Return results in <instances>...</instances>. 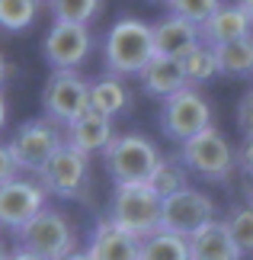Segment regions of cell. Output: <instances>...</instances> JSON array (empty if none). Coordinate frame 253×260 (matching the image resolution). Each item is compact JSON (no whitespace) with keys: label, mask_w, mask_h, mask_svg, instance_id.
I'll list each match as a JSON object with an SVG mask.
<instances>
[{"label":"cell","mask_w":253,"mask_h":260,"mask_svg":"<svg viewBox=\"0 0 253 260\" xmlns=\"http://www.w3.org/2000/svg\"><path fill=\"white\" fill-rule=\"evenodd\" d=\"M154 26L141 23L135 16H125L113 23V29L103 39V61L106 71L116 77L141 74L154 58Z\"/></svg>","instance_id":"obj_1"},{"label":"cell","mask_w":253,"mask_h":260,"mask_svg":"<svg viewBox=\"0 0 253 260\" xmlns=\"http://www.w3.org/2000/svg\"><path fill=\"white\" fill-rule=\"evenodd\" d=\"M160 215H164V199L154 193L151 183H119L109 199V222L125 228L138 241L160 232Z\"/></svg>","instance_id":"obj_2"},{"label":"cell","mask_w":253,"mask_h":260,"mask_svg":"<svg viewBox=\"0 0 253 260\" xmlns=\"http://www.w3.org/2000/svg\"><path fill=\"white\" fill-rule=\"evenodd\" d=\"M103 164L106 174L119 183H151L157 164H160V151L157 145L144 135H116L109 148L103 151Z\"/></svg>","instance_id":"obj_3"},{"label":"cell","mask_w":253,"mask_h":260,"mask_svg":"<svg viewBox=\"0 0 253 260\" xmlns=\"http://www.w3.org/2000/svg\"><path fill=\"white\" fill-rule=\"evenodd\" d=\"M179 161L186 164L189 174H196L202 180H211V183H225V180H231V174L237 171L234 145H231L225 138V132H218L215 125L179 145Z\"/></svg>","instance_id":"obj_4"},{"label":"cell","mask_w":253,"mask_h":260,"mask_svg":"<svg viewBox=\"0 0 253 260\" xmlns=\"http://www.w3.org/2000/svg\"><path fill=\"white\" fill-rule=\"evenodd\" d=\"M16 241H19V247H26V251H32L45 260H61L77 251V232L70 225V218L48 206L19 228Z\"/></svg>","instance_id":"obj_5"},{"label":"cell","mask_w":253,"mask_h":260,"mask_svg":"<svg viewBox=\"0 0 253 260\" xmlns=\"http://www.w3.org/2000/svg\"><path fill=\"white\" fill-rule=\"evenodd\" d=\"M7 145H10V151H13V157H16L19 171L39 174L67 145V138L61 132V125L45 116V119H29V122H23Z\"/></svg>","instance_id":"obj_6"},{"label":"cell","mask_w":253,"mask_h":260,"mask_svg":"<svg viewBox=\"0 0 253 260\" xmlns=\"http://www.w3.org/2000/svg\"><path fill=\"white\" fill-rule=\"evenodd\" d=\"M205 128H211V106L196 87H186L170 100H164V106H160V132L170 142L183 145L189 138H196L199 132H205Z\"/></svg>","instance_id":"obj_7"},{"label":"cell","mask_w":253,"mask_h":260,"mask_svg":"<svg viewBox=\"0 0 253 260\" xmlns=\"http://www.w3.org/2000/svg\"><path fill=\"white\" fill-rule=\"evenodd\" d=\"M45 116L58 125H70L90 109V84L77 71H52L42 90Z\"/></svg>","instance_id":"obj_8"},{"label":"cell","mask_w":253,"mask_h":260,"mask_svg":"<svg viewBox=\"0 0 253 260\" xmlns=\"http://www.w3.org/2000/svg\"><path fill=\"white\" fill-rule=\"evenodd\" d=\"M215 222V203L211 196H205L202 189H179V193L164 199V215H160V232H173L192 238L196 232H202L205 225Z\"/></svg>","instance_id":"obj_9"},{"label":"cell","mask_w":253,"mask_h":260,"mask_svg":"<svg viewBox=\"0 0 253 260\" xmlns=\"http://www.w3.org/2000/svg\"><path fill=\"white\" fill-rule=\"evenodd\" d=\"M90 52H93V36L87 26L77 23H52L42 42V55L55 71H77Z\"/></svg>","instance_id":"obj_10"},{"label":"cell","mask_w":253,"mask_h":260,"mask_svg":"<svg viewBox=\"0 0 253 260\" xmlns=\"http://www.w3.org/2000/svg\"><path fill=\"white\" fill-rule=\"evenodd\" d=\"M39 183L48 196H61V199H74L84 193L87 177H90V157L74 151L70 145H64L42 171L35 174Z\"/></svg>","instance_id":"obj_11"},{"label":"cell","mask_w":253,"mask_h":260,"mask_svg":"<svg viewBox=\"0 0 253 260\" xmlns=\"http://www.w3.org/2000/svg\"><path fill=\"white\" fill-rule=\"evenodd\" d=\"M45 189L39 180H26V177H16L10 183L0 186V225L19 232L29 218H35L39 212L45 209Z\"/></svg>","instance_id":"obj_12"},{"label":"cell","mask_w":253,"mask_h":260,"mask_svg":"<svg viewBox=\"0 0 253 260\" xmlns=\"http://www.w3.org/2000/svg\"><path fill=\"white\" fill-rule=\"evenodd\" d=\"M87 254H90V260H138L141 241L135 235H128L125 228H119L116 222L103 218L90 232Z\"/></svg>","instance_id":"obj_13"},{"label":"cell","mask_w":253,"mask_h":260,"mask_svg":"<svg viewBox=\"0 0 253 260\" xmlns=\"http://www.w3.org/2000/svg\"><path fill=\"white\" fill-rule=\"evenodd\" d=\"M64 138H67V145L74 148V151L80 154H103L109 142H113V119H106V116H99L93 113V109H87L80 119H74L70 125H64Z\"/></svg>","instance_id":"obj_14"},{"label":"cell","mask_w":253,"mask_h":260,"mask_svg":"<svg viewBox=\"0 0 253 260\" xmlns=\"http://www.w3.org/2000/svg\"><path fill=\"white\" fill-rule=\"evenodd\" d=\"M196 45H202V32L199 26H192L189 19L179 16H164L160 23H154V52L164 58H183L189 55Z\"/></svg>","instance_id":"obj_15"},{"label":"cell","mask_w":253,"mask_h":260,"mask_svg":"<svg viewBox=\"0 0 253 260\" xmlns=\"http://www.w3.org/2000/svg\"><path fill=\"white\" fill-rule=\"evenodd\" d=\"M244 251L237 247L234 235L225 222H211L189 238V260H240Z\"/></svg>","instance_id":"obj_16"},{"label":"cell","mask_w":253,"mask_h":260,"mask_svg":"<svg viewBox=\"0 0 253 260\" xmlns=\"http://www.w3.org/2000/svg\"><path fill=\"white\" fill-rule=\"evenodd\" d=\"M138 81H141V87H144V93L157 96V100H170L173 93H179V90L189 87L179 58H164V55L151 58V64L138 74Z\"/></svg>","instance_id":"obj_17"},{"label":"cell","mask_w":253,"mask_h":260,"mask_svg":"<svg viewBox=\"0 0 253 260\" xmlns=\"http://www.w3.org/2000/svg\"><path fill=\"white\" fill-rule=\"evenodd\" d=\"M250 29H253V19L237 4H228V7L221 4L218 13L211 16L205 26H199V32H202V42H205V45L218 48V45H225V42H234V39L253 36Z\"/></svg>","instance_id":"obj_18"},{"label":"cell","mask_w":253,"mask_h":260,"mask_svg":"<svg viewBox=\"0 0 253 260\" xmlns=\"http://www.w3.org/2000/svg\"><path fill=\"white\" fill-rule=\"evenodd\" d=\"M128 106H131V93L116 74H106V77H99V81L90 84V109H93V113L106 116V119H116V116H122Z\"/></svg>","instance_id":"obj_19"},{"label":"cell","mask_w":253,"mask_h":260,"mask_svg":"<svg viewBox=\"0 0 253 260\" xmlns=\"http://www.w3.org/2000/svg\"><path fill=\"white\" fill-rule=\"evenodd\" d=\"M215 58H218V74H228V77L253 74V36H244V39L218 45Z\"/></svg>","instance_id":"obj_20"},{"label":"cell","mask_w":253,"mask_h":260,"mask_svg":"<svg viewBox=\"0 0 253 260\" xmlns=\"http://www.w3.org/2000/svg\"><path fill=\"white\" fill-rule=\"evenodd\" d=\"M138 260H189V238L173 232H157L141 241Z\"/></svg>","instance_id":"obj_21"},{"label":"cell","mask_w":253,"mask_h":260,"mask_svg":"<svg viewBox=\"0 0 253 260\" xmlns=\"http://www.w3.org/2000/svg\"><path fill=\"white\" fill-rule=\"evenodd\" d=\"M179 64H183V71H186V81L189 87H199V84H208L211 77L218 74V58H215V48L211 45H196L189 55L179 58Z\"/></svg>","instance_id":"obj_22"},{"label":"cell","mask_w":253,"mask_h":260,"mask_svg":"<svg viewBox=\"0 0 253 260\" xmlns=\"http://www.w3.org/2000/svg\"><path fill=\"white\" fill-rule=\"evenodd\" d=\"M186 174L189 171H186V164L179 161V157H160L157 171H154V177H151V186H154V193L160 199H167V196H173V193H179V189L189 186Z\"/></svg>","instance_id":"obj_23"},{"label":"cell","mask_w":253,"mask_h":260,"mask_svg":"<svg viewBox=\"0 0 253 260\" xmlns=\"http://www.w3.org/2000/svg\"><path fill=\"white\" fill-rule=\"evenodd\" d=\"M39 0H0V29L4 32H23L35 23Z\"/></svg>","instance_id":"obj_24"},{"label":"cell","mask_w":253,"mask_h":260,"mask_svg":"<svg viewBox=\"0 0 253 260\" xmlns=\"http://www.w3.org/2000/svg\"><path fill=\"white\" fill-rule=\"evenodd\" d=\"M55 23H77V26H87L90 19L99 16L103 10V0H52L48 4Z\"/></svg>","instance_id":"obj_25"},{"label":"cell","mask_w":253,"mask_h":260,"mask_svg":"<svg viewBox=\"0 0 253 260\" xmlns=\"http://www.w3.org/2000/svg\"><path fill=\"white\" fill-rule=\"evenodd\" d=\"M170 13L179 19H189L192 26H205L221 10V0H170Z\"/></svg>","instance_id":"obj_26"},{"label":"cell","mask_w":253,"mask_h":260,"mask_svg":"<svg viewBox=\"0 0 253 260\" xmlns=\"http://www.w3.org/2000/svg\"><path fill=\"white\" fill-rule=\"evenodd\" d=\"M225 225L231 228L237 247L244 254H253V206H234L225 218Z\"/></svg>","instance_id":"obj_27"},{"label":"cell","mask_w":253,"mask_h":260,"mask_svg":"<svg viewBox=\"0 0 253 260\" xmlns=\"http://www.w3.org/2000/svg\"><path fill=\"white\" fill-rule=\"evenodd\" d=\"M237 128L244 135H253V87L240 96V103H237Z\"/></svg>","instance_id":"obj_28"},{"label":"cell","mask_w":253,"mask_h":260,"mask_svg":"<svg viewBox=\"0 0 253 260\" xmlns=\"http://www.w3.org/2000/svg\"><path fill=\"white\" fill-rule=\"evenodd\" d=\"M19 177V164H16V157L13 151H10V145L0 142V186L10 183V180H16Z\"/></svg>","instance_id":"obj_29"},{"label":"cell","mask_w":253,"mask_h":260,"mask_svg":"<svg viewBox=\"0 0 253 260\" xmlns=\"http://www.w3.org/2000/svg\"><path fill=\"white\" fill-rule=\"evenodd\" d=\"M237 171L244 177H253V135H244L237 148Z\"/></svg>","instance_id":"obj_30"},{"label":"cell","mask_w":253,"mask_h":260,"mask_svg":"<svg viewBox=\"0 0 253 260\" xmlns=\"http://www.w3.org/2000/svg\"><path fill=\"white\" fill-rule=\"evenodd\" d=\"M10 260H45V257H39L32 251H26V247H16L13 254H10Z\"/></svg>","instance_id":"obj_31"},{"label":"cell","mask_w":253,"mask_h":260,"mask_svg":"<svg viewBox=\"0 0 253 260\" xmlns=\"http://www.w3.org/2000/svg\"><path fill=\"white\" fill-rule=\"evenodd\" d=\"M244 199L247 206H253V177H244Z\"/></svg>","instance_id":"obj_32"},{"label":"cell","mask_w":253,"mask_h":260,"mask_svg":"<svg viewBox=\"0 0 253 260\" xmlns=\"http://www.w3.org/2000/svg\"><path fill=\"white\" fill-rule=\"evenodd\" d=\"M237 7L244 10V13H247L250 19H253V0H237Z\"/></svg>","instance_id":"obj_33"},{"label":"cell","mask_w":253,"mask_h":260,"mask_svg":"<svg viewBox=\"0 0 253 260\" xmlns=\"http://www.w3.org/2000/svg\"><path fill=\"white\" fill-rule=\"evenodd\" d=\"M61 260H90V254H87V251H74V254H67V257H61Z\"/></svg>","instance_id":"obj_34"},{"label":"cell","mask_w":253,"mask_h":260,"mask_svg":"<svg viewBox=\"0 0 253 260\" xmlns=\"http://www.w3.org/2000/svg\"><path fill=\"white\" fill-rule=\"evenodd\" d=\"M7 122V103H4V93H0V128Z\"/></svg>","instance_id":"obj_35"},{"label":"cell","mask_w":253,"mask_h":260,"mask_svg":"<svg viewBox=\"0 0 253 260\" xmlns=\"http://www.w3.org/2000/svg\"><path fill=\"white\" fill-rule=\"evenodd\" d=\"M4 77H7V61H4V55H0V84H4Z\"/></svg>","instance_id":"obj_36"},{"label":"cell","mask_w":253,"mask_h":260,"mask_svg":"<svg viewBox=\"0 0 253 260\" xmlns=\"http://www.w3.org/2000/svg\"><path fill=\"white\" fill-rule=\"evenodd\" d=\"M0 260H10V254H7V247L0 244Z\"/></svg>","instance_id":"obj_37"},{"label":"cell","mask_w":253,"mask_h":260,"mask_svg":"<svg viewBox=\"0 0 253 260\" xmlns=\"http://www.w3.org/2000/svg\"><path fill=\"white\" fill-rule=\"evenodd\" d=\"M39 4H52V0H39Z\"/></svg>","instance_id":"obj_38"},{"label":"cell","mask_w":253,"mask_h":260,"mask_svg":"<svg viewBox=\"0 0 253 260\" xmlns=\"http://www.w3.org/2000/svg\"><path fill=\"white\" fill-rule=\"evenodd\" d=\"M157 4H170V0H157Z\"/></svg>","instance_id":"obj_39"}]
</instances>
